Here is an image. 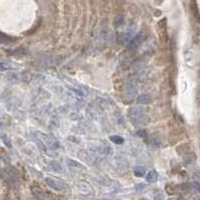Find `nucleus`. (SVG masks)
<instances>
[{
  "mask_svg": "<svg viewBox=\"0 0 200 200\" xmlns=\"http://www.w3.org/2000/svg\"><path fill=\"white\" fill-rule=\"evenodd\" d=\"M193 185H194V187H195L196 189H198V190L200 191V184L199 183H197V182H194Z\"/></svg>",
  "mask_w": 200,
  "mask_h": 200,
  "instance_id": "nucleus-7",
  "label": "nucleus"
},
{
  "mask_svg": "<svg viewBox=\"0 0 200 200\" xmlns=\"http://www.w3.org/2000/svg\"><path fill=\"white\" fill-rule=\"evenodd\" d=\"M134 173H135V175H136V176H138V177L144 176V174L146 173L145 168H144V167H141V166H138V167H137V168L135 169Z\"/></svg>",
  "mask_w": 200,
  "mask_h": 200,
  "instance_id": "nucleus-5",
  "label": "nucleus"
},
{
  "mask_svg": "<svg viewBox=\"0 0 200 200\" xmlns=\"http://www.w3.org/2000/svg\"><path fill=\"white\" fill-rule=\"evenodd\" d=\"M45 181H46V183L49 184L50 187H52V188L55 189V190H62V187L59 186V183H57V181L52 180V179H50V178H46Z\"/></svg>",
  "mask_w": 200,
  "mask_h": 200,
  "instance_id": "nucleus-3",
  "label": "nucleus"
},
{
  "mask_svg": "<svg viewBox=\"0 0 200 200\" xmlns=\"http://www.w3.org/2000/svg\"><path fill=\"white\" fill-rule=\"evenodd\" d=\"M130 115L133 116V117L137 118V119L140 118L141 116L143 115V109H141V108H133V109H131Z\"/></svg>",
  "mask_w": 200,
  "mask_h": 200,
  "instance_id": "nucleus-1",
  "label": "nucleus"
},
{
  "mask_svg": "<svg viewBox=\"0 0 200 200\" xmlns=\"http://www.w3.org/2000/svg\"><path fill=\"white\" fill-rule=\"evenodd\" d=\"M178 200H184V199H183V198H179Z\"/></svg>",
  "mask_w": 200,
  "mask_h": 200,
  "instance_id": "nucleus-8",
  "label": "nucleus"
},
{
  "mask_svg": "<svg viewBox=\"0 0 200 200\" xmlns=\"http://www.w3.org/2000/svg\"><path fill=\"white\" fill-rule=\"evenodd\" d=\"M137 102L140 103V104L150 103L151 102V97L149 95H142L138 99H137Z\"/></svg>",
  "mask_w": 200,
  "mask_h": 200,
  "instance_id": "nucleus-4",
  "label": "nucleus"
},
{
  "mask_svg": "<svg viewBox=\"0 0 200 200\" xmlns=\"http://www.w3.org/2000/svg\"><path fill=\"white\" fill-rule=\"evenodd\" d=\"M157 178H158V175H157L156 171H150L148 174L146 175V180L150 183H153V182H156Z\"/></svg>",
  "mask_w": 200,
  "mask_h": 200,
  "instance_id": "nucleus-2",
  "label": "nucleus"
},
{
  "mask_svg": "<svg viewBox=\"0 0 200 200\" xmlns=\"http://www.w3.org/2000/svg\"><path fill=\"white\" fill-rule=\"evenodd\" d=\"M110 139H111V141H113L115 144H122L123 142H124V139L122 138V137L117 136V135L111 136V137H110Z\"/></svg>",
  "mask_w": 200,
  "mask_h": 200,
  "instance_id": "nucleus-6",
  "label": "nucleus"
}]
</instances>
